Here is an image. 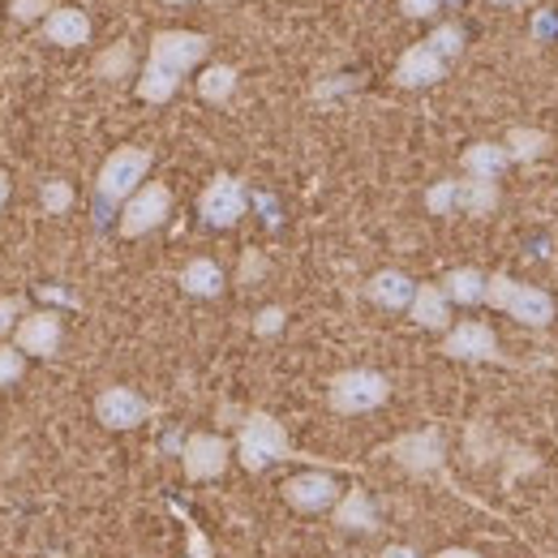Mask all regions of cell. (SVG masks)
<instances>
[{"instance_id":"10","label":"cell","mask_w":558,"mask_h":558,"mask_svg":"<svg viewBox=\"0 0 558 558\" xmlns=\"http://www.w3.org/2000/svg\"><path fill=\"white\" fill-rule=\"evenodd\" d=\"M181 460H185V477L190 482H210V477H219L228 469V442L219 434H194L185 442Z\"/></svg>"},{"instance_id":"25","label":"cell","mask_w":558,"mask_h":558,"mask_svg":"<svg viewBox=\"0 0 558 558\" xmlns=\"http://www.w3.org/2000/svg\"><path fill=\"white\" fill-rule=\"evenodd\" d=\"M507 150H511V159H537V155H546L550 150V138L546 134H537V130H524V125H515L511 134H507Z\"/></svg>"},{"instance_id":"7","label":"cell","mask_w":558,"mask_h":558,"mask_svg":"<svg viewBox=\"0 0 558 558\" xmlns=\"http://www.w3.org/2000/svg\"><path fill=\"white\" fill-rule=\"evenodd\" d=\"M168 210H172L168 185L146 181L138 194L125 203V210H121V236H146L150 228H159L168 219Z\"/></svg>"},{"instance_id":"24","label":"cell","mask_w":558,"mask_h":558,"mask_svg":"<svg viewBox=\"0 0 558 558\" xmlns=\"http://www.w3.org/2000/svg\"><path fill=\"white\" fill-rule=\"evenodd\" d=\"M134 73V48L130 44H112L108 52L95 57V77L104 82H117V77H130Z\"/></svg>"},{"instance_id":"21","label":"cell","mask_w":558,"mask_h":558,"mask_svg":"<svg viewBox=\"0 0 558 558\" xmlns=\"http://www.w3.org/2000/svg\"><path fill=\"white\" fill-rule=\"evenodd\" d=\"M442 292H447V301L477 305V301H486V276L473 271V267H456V271H447V279H442Z\"/></svg>"},{"instance_id":"31","label":"cell","mask_w":558,"mask_h":558,"mask_svg":"<svg viewBox=\"0 0 558 558\" xmlns=\"http://www.w3.org/2000/svg\"><path fill=\"white\" fill-rule=\"evenodd\" d=\"M26 318V301L22 296H0V336L13 331V323Z\"/></svg>"},{"instance_id":"39","label":"cell","mask_w":558,"mask_h":558,"mask_svg":"<svg viewBox=\"0 0 558 558\" xmlns=\"http://www.w3.org/2000/svg\"><path fill=\"white\" fill-rule=\"evenodd\" d=\"M163 4H190V0H163Z\"/></svg>"},{"instance_id":"29","label":"cell","mask_w":558,"mask_h":558,"mask_svg":"<svg viewBox=\"0 0 558 558\" xmlns=\"http://www.w3.org/2000/svg\"><path fill=\"white\" fill-rule=\"evenodd\" d=\"M283 318H288V314H283L279 305H267V310L254 318V336H263V340H267V336H279V331H283Z\"/></svg>"},{"instance_id":"11","label":"cell","mask_w":558,"mask_h":558,"mask_svg":"<svg viewBox=\"0 0 558 558\" xmlns=\"http://www.w3.org/2000/svg\"><path fill=\"white\" fill-rule=\"evenodd\" d=\"M442 352L451 361H498L502 356L498 340H494V331H489L486 323H460V327H451L447 340H442Z\"/></svg>"},{"instance_id":"28","label":"cell","mask_w":558,"mask_h":558,"mask_svg":"<svg viewBox=\"0 0 558 558\" xmlns=\"http://www.w3.org/2000/svg\"><path fill=\"white\" fill-rule=\"evenodd\" d=\"M22 374H26V352L0 344V387H13Z\"/></svg>"},{"instance_id":"12","label":"cell","mask_w":558,"mask_h":558,"mask_svg":"<svg viewBox=\"0 0 558 558\" xmlns=\"http://www.w3.org/2000/svg\"><path fill=\"white\" fill-rule=\"evenodd\" d=\"M391 456H396V464H404L409 473H434V469L442 464V434H438L434 425H429V429H417V434H404V438H396Z\"/></svg>"},{"instance_id":"6","label":"cell","mask_w":558,"mask_h":558,"mask_svg":"<svg viewBox=\"0 0 558 558\" xmlns=\"http://www.w3.org/2000/svg\"><path fill=\"white\" fill-rule=\"evenodd\" d=\"M429 215H489L498 207V190L489 181H438L425 194Z\"/></svg>"},{"instance_id":"4","label":"cell","mask_w":558,"mask_h":558,"mask_svg":"<svg viewBox=\"0 0 558 558\" xmlns=\"http://www.w3.org/2000/svg\"><path fill=\"white\" fill-rule=\"evenodd\" d=\"M391 396V383L378 374V369H344L331 378L327 387V404L344 417H356V413H374L383 409Z\"/></svg>"},{"instance_id":"35","label":"cell","mask_w":558,"mask_h":558,"mask_svg":"<svg viewBox=\"0 0 558 558\" xmlns=\"http://www.w3.org/2000/svg\"><path fill=\"white\" fill-rule=\"evenodd\" d=\"M378 558H417V550H413V546H387Z\"/></svg>"},{"instance_id":"37","label":"cell","mask_w":558,"mask_h":558,"mask_svg":"<svg viewBox=\"0 0 558 558\" xmlns=\"http://www.w3.org/2000/svg\"><path fill=\"white\" fill-rule=\"evenodd\" d=\"M4 203H9V177L0 172V207H4Z\"/></svg>"},{"instance_id":"22","label":"cell","mask_w":558,"mask_h":558,"mask_svg":"<svg viewBox=\"0 0 558 558\" xmlns=\"http://www.w3.org/2000/svg\"><path fill=\"white\" fill-rule=\"evenodd\" d=\"M181 288H185L190 296H219V292H223V271H219V263L194 258V263L181 271Z\"/></svg>"},{"instance_id":"36","label":"cell","mask_w":558,"mask_h":558,"mask_svg":"<svg viewBox=\"0 0 558 558\" xmlns=\"http://www.w3.org/2000/svg\"><path fill=\"white\" fill-rule=\"evenodd\" d=\"M438 558H482V555H473V550H442Z\"/></svg>"},{"instance_id":"2","label":"cell","mask_w":558,"mask_h":558,"mask_svg":"<svg viewBox=\"0 0 558 558\" xmlns=\"http://www.w3.org/2000/svg\"><path fill=\"white\" fill-rule=\"evenodd\" d=\"M486 301L494 310L511 314L515 323L524 327H550L555 323V296L533 288V283H520L511 276H489L486 279Z\"/></svg>"},{"instance_id":"32","label":"cell","mask_w":558,"mask_h":558,"mask_svg":"<svg viewBox=\"0 0 558 558\" xmlns=\"http://www.w3.org/2000/svg\"><path fill=\"white\" fill-rule=\"evenodd\" d=\"M267 276V258L258 254V250H250L245 254V263H241V283H254V279Z\"/></svg>"},{"instance_id":"9","label":"cell","mask_w":558,"mask_h":558,"mask_svg":"<svg viewBox=\"0 0 558 558\" xmlns=\"http://www.w3.org/2000/svg\"><path fill=\"white\" fill-rule=\"evenodd\" d=\"M95 417L104 421L108 429H134V425L150 417V404L130 387H104L99 400H95Z\"/></svg>"},{"instance_id":"26","label":"cell","mask_w":558,"mask_h":558,"mask_svg":"<svg viewBox=\"0 0 558 558\" xmlns=\"http://www.w3.org/2000/svg\"><path fill=\"white\" fill-rule=\"evenodd\" d=\"M425 44H429V48H434V52H438L447 65H451V61L464 52V31H460L456 22H442V26H438V31H434Z\"/></svg>"},{"instance_id":"33","label":"cell","mask_w":558,"mask_h":558,"mask_svg":"<svg viewBox=\"0 0 558 558\" xmlns=\"http://www.w3.org/2000/svg\"><path fill=\"white\" fill-rule=\"evenodd\" d=\"M442 0H400V9H404V17H429L434 9H438Z\"/></svg>"},{"instance_id":"18","label":"cell","mask_w":558,"mask_h":558,"mask_svg":"<svg viewBox=\"0 0 558 558\" xmlns=\"http://www.w3.org/2000/svg\"><path fill=\"white\" fill-rule=\"evenodd\" d=\"M409 314H413V323L425 327V331H447V323H451V314H447V292H442L438 283H417V296H413Z\"/></svg>"},{"instance_id":"5","label":"cell","mask_w":558,"mask_h":558,"mask_svg":"<svg viewBox=\"0 0 558 558\" xmlns=\"http://www.w3.org/2000/svg\"><path fill=\"white\" fill-rule=\"evenodd\" d=\"M236 456L250 473H263L271 469L276 460H288L292 447H288V434L271 413H250L241 425V438H236Z\"/></svg>"},{"instance_id":"13","label":"cell","mask_w":558,"mask_h":558,"mask_svg":"<svg viewBox=\"0 0 558 558\" xmlns=\"http://www.w3.org/2000/svg\"><path fill=\"white\" fill-rule=\"evenodd\" d=\"M61 340H65V331H61V318L52 310L26 314L17 323V349L26 352V356H57Z\"/></svg>"},{"instance_id":"23","label":"cell","mask_w":558,"mask_h":558,"mask_svg":"<svg viewBox=\"0 0 558 558\" xmlns=\"http://www.w3.org/2000/svg\"><path fill=\"white\" fill-rule=\"evenodd\" d=\"M232 90H236V70H232V65H210V70H203V77H198V95H203L207 104H228Z\"/></svg>"},{"instance_id":"15","label":"cell","mask_w":558,"mask_h":558,"mask_svg":"<svg viewBox=\"0 0 558 558\" xmlns=\"http://www.w3.org/2000/svg\"><path fill=\"white\" fill-rule=\"evenodd\" d=\"M283 498H288L296 511H327V507H336L340 489H336V482H331L327 473H301V477H292V482L283 486Z\"/></svg>"},{"instance_id":"30","label":"cell","mask_w":558,"mask_h":558,"mask_svg":"<svg viewBox=\"0 0 558 558\" xmlns=\"http://www.w3.org/2000/svg\"><path fill=\"white\" fill-rule=\"evenodd\" d=\"M9 13H13L17 22H39V17H48V13H52V4H48V0H13V4H9Z\"/></svg>"},{"instance_id":"27","label":"cell","mask_w":558,"mask_h":558,"mask_svg":"<svg viewBox=\"0 0 558 558\" xmlns=\"http://www.w3.org/2000/svg\"><path fill=\"white\" fill-rule=\"evenodd\" d=\"M39 207H44V215H65V210L73 207L70 181H44V190H39Z\"/></svg>"},{"instance_id":"38","label":"cell","mask_w":558,"mask_h":558,"mask_svg":"<svg viewBox=\"0 0 558 558\" xmlns=\"http://www.w3.org/2000/svg\"><path fill=\"white\" fill-rule=\"evenodd\" d=\"M489 4H502V9H515V4H529V0H489Z\"/></svg>"},{"instance_id":"17","label":"cell","mask_w":558,"mask_h":558,"mask_svg":"<svg viewBox=\"0 0 558 558\" xmlns=\"http://www.w3.org/2000/svg\"><path fill=\"white\" fill-rule=\"evenodd\" d=\"M365 296L383 310H409L413 296H417V283L404 276V271H378V276L365 283Z\"/></svg>"},{"instance_id":"19","label":"cell","mask_w":558,"mask_h":558,"mask_svg":"<svg viewBox=\"0 0 558 558\" xmlns=\"http://www.w3.org/2000/svg\"><path fill=\"white\" fill-rule=\"evenodd\" d=\"M507 163H511V150L498 146V142H477V146L464 150V168H469L473 181H489L494 185V177H502Z\"/></svg>"},{"instance_id":"16","label":"cell","mask_w":558,"mask_h":558,"mask_svg":"<svg viewBox=\"0 0 558 558\" xmlns=\"http://www.w3.org/2000/svg\"><path fill=\"white\" fill-rule=\"evenodd\" d=\"M44 44H57V48H82L90 44V17L73 4H61L44 17Z\"/></svg>"},{"instance_id":"3","label":"cell","mask_w":558,"mask_h":558,"mask_svg":"<svg viewBox=\"0 0 558 558\" xmlns=\"http://www.w3.org/2000/svg\"><path fill=\"white\" fill-rule=\"evenodd\" d=\"M146 172H150V150H146V146H117V150L104 159L99 181H95V190H99L104 207L130 203V198L142 190Z\"/></svg>"},{"instance_id":"1","label":"cell","mask_w":558,"mask_h":558,"mask_svg":"<svg viewBox=\"0 0 558 558\" xmlns=\"http://www.w3.org/2000/svg\"><path fill=\"white\" fill-rule=\"evenodd\" d=\"M210 52V39L198 31H159L150 39V57L142 65L138 99L146 104H168L181 86V77L194 70Z\"/></svg>"},{"instance_id":"20","label":"cell","mask_w":558,"mask_h":558,"mask_svg":"<svg viewBox=\"0 0 558 558\" xmlns=\"http://www.w3.org/2000/svg\"><path fill=\"white\" fill-rule=\"evenodd\" d=\"M336 524L352 529V533H374L378 529V511L374 502L365 498V489H349L340 502H336Z\"/></svg>"},{"instance_id":"14","label":"cell","mask_w":558,"mask_h":558,"mask_svg":"<svg viewBox=\"0 0 558 558\" xmlns=\"http://www.w3.org/2000/svg\"><path fill=\"white\" fill-rule=\"evenodd\" d=\"M447 77V61L421 39L413 44L404 57H400V65H396V86H404V90H417V86H434V82H442Z\"/></svg>"},{"instance_id":"8","label":"cell","mask_w":558,"mask_h":558,"mask_svg":"<svg viewBox=\"0 0 558 558\" xmlns=\"http://www.w3.org/2000/svg\"><path fill=\"white\" fill-rule=\"evenodd\" d=\"M245 207H250V194H245V185L236 177H215L203 190V198H198V210H203V219L210 228H232L245 215Z\"/></svg>"},{"instance_id":"34","label":"cell","mask_w":558,"mask_h":558,"mask_svg":"<svg viewBox=\"0 0 558 558\" xmlns=\"http://www.w3.org/2000/svg\"><path fill=\"white\" fill-rule=\"evenodd\" d=\"M190 558H210V546H207V537L190 524Z\"/></svg>"}]
</instances>
